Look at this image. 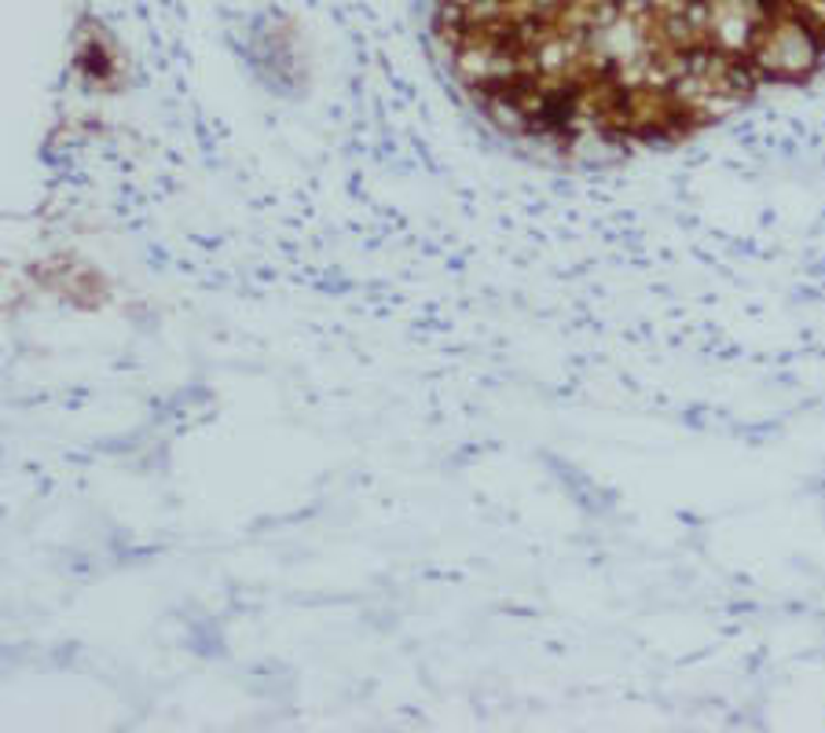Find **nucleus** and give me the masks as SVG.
Listing matches in <instances>:
<instances>
[{
	"mask_svg": "<svg viewBox=\"0 0 825 733\" xmlns=\"http://www.w3.org/2000/svg\"><path fill=\"white\" fill-rule=\"evenodd\" d=\"M437 40L499 129L667 147L825 67V0H441Z\"/></svg>",
	"mask_w": 825,
	"mask_h": 733,
	"instance_id": "1",
	"label": "nucleus"
}]
</instances>
